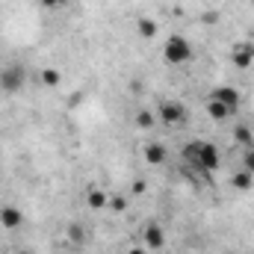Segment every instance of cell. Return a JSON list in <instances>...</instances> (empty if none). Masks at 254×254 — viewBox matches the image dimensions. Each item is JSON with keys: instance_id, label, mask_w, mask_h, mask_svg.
<instances>
[{"instance_id": "cell-15", "label": "cell", "mask_w": 254, "mask_h": 254, "mask_svg": "<svg viewBox=\"0 0 254 254\" xmlns=\"http://www.w3.org/2000/svg\"><path fill=\"white\" fill-rule=\"evenodd\" d=\"M234 142L240 145V151H243V148H254V133H252V127H249V125L234 127Z\"/></svg>"}, {"instance_id": "cell-1", "label": "cell", "mask_w": 254, "mask_h": 254, "mask_svg": "<svg viewBox=\"0 0 254 254\" xmlns=\"http://www.w3.org/2000/svg\"><path fill=\"white\" fill-rule=\"evenodd\" d=\"M184 160H187V166L192 172L201 175V178H213L222 169V151L210 139H190L184 145Z\"/></svg>"}, {"instance_id": "cell-22", "label": "cell", "mask_w": 254, "mask_h": 254, "mask_svg": "<svg viewBox=\"0 0 254 254\" xmlns=\"http://www.w3.org/2000/svg\"><path fill=\"white\" fill-rule=\"evenodd\" d=\"M12 254H36V252H30V249H15Z\"/></svg>"}, {"instance_id": "cell-5", "label": "cell", "mask_w": 254, "mask_h": 254, "mask_svg": "<svg viewBox=\"0 0 254 254\" xmlns=\"http://www.w3.org/2000/svg\"><path fill=\"white\" fill-rule=\"evenodd\" d=\"M142 246L148 249V252H163L166 249V231H163V225L160 222H145V228H142Z\"/></svg>"}, {"instance_id": "cell-2", "label": "cell", "mask_w": 254, "mask_h": 254, "mask_svg": "<svg viewBox=\"0 0 254 254\" xmlns=\"http://www.w3.org/2000/svg\"><path fill=\"white\" fill-rule=\"evenodd\" d=\"M192 57H195V48H192V42L187 36H181V33H172L169 39H166V45H163V60L169 65H190Z\"/></svg>"}, {"instance_id": "cell-4", "label": "cell", "mask_w": 254, "mask_h": 254, "mask_svg": "<svg viewBox=\"0 0 254 254\" xmlns=\"http://www.w3.org/2000/svg\"><path fill=\"white\" fill-rule=\"evenodd\" d=\"M24 86H27V71H24V65L12 63V65H3V68H0V92L18 95Z\"/></svg>"}, {"instance_id": "cell-13", "label": "cell", "mask_w": 254, "mask_h": 254, "mask_svg": "<svg viewBox=\"0 0 254 254\" xmlns=\"http://www.w3.org/2000/svg\"><path fill=\"white\" fill-rule=\"evenodd\" d=\"M65 237H68V243H71L74 249H83V246H86V228H83L80 222H71L68 231H65Z\"/></svg>"}, {"instance_id": "cell-18", "label": "cell", "mask_w": 254, "mask_h": 254, "mask_svg": "<svg viewBox=\"0 0 254 254\" xmlns=\"http://www.w3.org/2000/svg\"><path fill=\"white\" fill-rule=\"evenodd\" d=\"M240 163H243L240 169H246V172L254 175V148H243V151H240Z\"/></svg>"}, {"instance_id": "cell-9", "label": "cell", "mask_w": 254, "mask_h": 254, "mask_svg": "<svg viewBox=\"0 0 254 254\" xmlns=\"http://www.w3.org/2000/svg\"><path fill=\"white\" fill-rule=\"evenodd\" d=\"M142 157H145V163H148V166H163V163H166V157H169V151H166V145H163V142H148V145L142 148Z\"/></svg>"}, {"instance_id": "cell-16", "label": "cell", "mask_w": 254, "mask_h": 254, "mask_svg": "<svg viewBox=\"0 0 254 254\" xmlns=\"http://www.w3.org/2000/svg\"><path fill=\"white\" fill-rule=\"evenodd\" d=\"M86 204H89L92 210H104V207L110 204V195L104 190H89L86 192Z\"/></svg>"}, {"instance_id": "cell-8", "label": "cell", "mask_w": 254, "mask_h": 254, "mask_svg": "<svg viewBox=\"0 0 254 254\" xmlns=\"http://www.w3.org/2000/svg\"><path fill=\"white\" fill-rule=\"evenodd\" d=\"M231 63L237 68H252L254 65V42H237L231 48Z\"/></svg>"}, {"instance_id": "cell-17", "label": "cell", "mask_w": 254, "mask_h": 254, "mask_svg": "<svg viewBox=\"0 0 254 254\" xmlns=\"http://www.w3.org/2000/svg\"><path fill=\"white\" fill-rule=\"evenodd\" d=\"M39 80L48 86V89H54V86H60V80H63V74H60V68H45L42 74H39Z\"/></svg>"}, {"instance_id": "cell-14", "label": "cell", "mask_w": 254, "mask_h": 254, "mask_svg": "<svg viewBox=\"0 0 254 254\" xmlns=\"http://www.w3.org/2000/svg\"><path fill=\"white\" fill-rule=\"evenodd\" d=\"M133 122H136V127H139V130H154V127L160 125L157 113H151L148 107H142V110L136 113V119H133Z\"/></svg>"}, {"instance_id": "cell-6", "label": "cell", "mask_w": 254, "mask_h": 254, "mask_svg": "<svg viewBox=\"0 0 254 254\" xmlns=\"http://www.w3.org/2000/svg\"><path fill=\"white\" fill-rule=\"evenodd\" d=\"M210 98H213V101H219L222 107H228L231 113H237V110H240V104H243V92H240L237 86H216V89L210 92Z\"/></svg>"}, {"instance_id": "cell-19", "label": "cell", "mask_w": 254, "mask_h": 254, "mask_svg": "<svg viewBox=\"0 0 254 254\" xmlns=\"http://www.w3.org/2000/svg\"><path fill=\"white\" fill-rule=\"evenodd\" d=\"M127 204H130V198H125V195H110V204L107 207H113L116 213H125Z\"/></svg>"}, {"instance_id": "cell-11", "label": "cell", "mask_w": 254, "mask_h": 254, "mask_svg": "<svg viewBox=\"0 0 254 254\" xmlns=\"http://www.w3.org/2000/svg\"><path fill=\"white\" fill-rule=\"evenodd\" d=\"M231 187H234L237 192H249L254 187V175L246 172V169H237V172L231 175Z\"/></svg>"}, {"instance_id": "cell-7", "label": "cell", "mask_w": 254, "mask_h": 254, "mask_svg": "<svg viewBox=\"0 0 254 254\" xmlns=\"http://www.w3.org/2000/svg\"><path fill=\"white\" fill-rule=\"evenodd\" d=\"M0 228H3V231H18V228H24V213H21V207L3 204V207H0Z\"/></svg>"}, {"instance_id": "cell-10", "label": "cell", "mask_w": 254, "mask_h": 254, "mask_svg": "<svg viewBox=\"0 0 254 254\" xmlns=\"http://www.w3.org/2000/svg\"><path fill=\"white\" fill-rule=\"evenodd\" d=\"M204 107H207V116H210L216 125H222V122H228V119L234 116L228 107H222V104H219V101H213V98H207V104H204Z\"/></svg>"}, {"instance_id": "cell-3", "label": "cell", "mask_w": 254, "mask_h": 254, "mask_svg": "<svg viewBox=\"0 0 254 254\" xmlns=\"http://www.w3.org/2000/svg\"><path fill=\"white\" fill-rule=\"evenodd\" d=\"M157 119H160V125H166V127H184L190 122V110L178 98H163L157 104Z\"/></svg>"}, {"instance_id": "cell-20", "label": "cell", "mask_w": 254, "mask_h": 254, "mask_svg": "<svg viewBox=\"0 0 254 254\" xmlns=\"http://www.w3.org/2000/svg\"><path fill=\"white\" fill-rule=\"evenodd\" d=\"M45 9H63V6H68V3H74V0H39Z\"/></svg>"}, {"instance_id": "cell-23", "label": "cell", "mask_w": 254, "mask_h": 254, "mask_svg": "<svg viewBox=\"0 0 254 254\" xmlns=\"http://www.w3.org/2000/svg\"><path fill=\"white\" fill-rule=\"evenodd\" d=\"M225 254H234V252H225Z\"/></svg>"}, {"instance_id": "cell-21", "label": "cell", "mask_w": 254, "mask_h": 254, "mask_svg": "<svg viewBox=\"0 0 254 254\" xmlns=\"http://www.w3.org/2000/svg\"><path fill=\"white\" fill-rule=\"evenodd\" d=\"M148 252V249H145V246H133V249H127L125 254H145Z\"/></svg>"}, {"instance_id": "cell-12", "label": "cell", "mask_w": 254, "mask_h": 254, "mask_svg": "<svg viewBox=\"0 0 254 254\" xmlns=\"http://www.w3.org/2000/svg\"><path fill=\"white\" fill-rule=\"evenodd\" d=\"M136 33H139V39H157V33H160V24L154 21V18H139L136 21Z\"/></svg>"}]
</instances>
